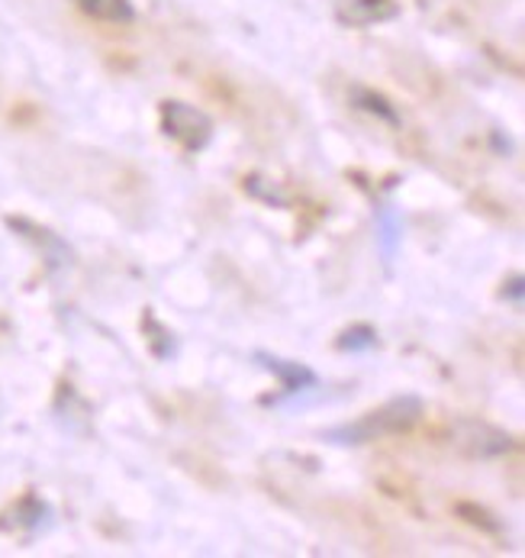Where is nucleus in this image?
I'll use <instances>...</instances> for the list:
<instances>
[{"instance_id": "20e7f679", "label": "nucleus", "mask_w": 525, "mask_h": 558, "mask_svg": "<svg viewBox=\"0 0 525 558\" xmlns=\"http://www.w3.org/2000/svg\"><path fill=\"white\" fill-rule=\"evenodd\" d=\"M255 362L281 381V388H284L288 398H291V395H303V391H309V388L319 385L316 372L301 365V362H288V359H278V355H271V352H255Z\"/></svg>"}, {"instance_id": "4468645a", "label": "nucleus", "mask_w": 525, "mask_h": 558, "mask_svg": "<svg viewBox=\"0 0 525 558\" xmlns=\"http://www.w3.org/2000/svg\"><path fill=\"white\" fill-rule=\"evenodd\" d=\"M523 294H525L523 278H513V281L506 284V291H503V298H510V301H523Z\"/></svg>"}, {"instance_id": "39448f33", "label": "nucleus", "mask_w": 525, "mask_h": 558, "mask_svg": "<svg viewBox=\"0 0 525 558\" xmlns=\"http://www.w3.org/2000/svg\"><path fill=\"white\" fill-rule=\"evenodd\" d=\"M7 223H10L16 233H23L29 242H36V245L46 252V258H49L52 268H69V265L75 262L69 242L62 240V236H56L52 230H42V227H36V223H29V220H7Z\"/></svg>"}, {"instance_id": "f257e3e1", "label": "nucleus", "mask_w": 525, "mask_h": 558, "mask_svg": "<svg viewBox=\"0 0 525 558\" xmlns=\"http://www.w3.org/2000/svg\"><path fill=\"white\" fill-rule=\"evenodd\" d=\"M419 416H423V400L416 395H400V398L387 400L383 407H377L371 413H365L355 423H342V426L326 429L322 439L332 446H365V442H375L380 436L413 429Z\"/></svg>"}, {"instance_id": "7ed1b4c3", "label": "nucleus", "mask_w": 525, "mask_h": 558, "mask_svg": "<svg viewBox=\"0 0 525 558\" xmlns=\"http://www.w3.org/2000/svg\"><path fill=\"white\" fill-rule=\"evenodd\" d=\"M454 446H457L464 456H471V459H497V456H503V452L513 449V439H510L503 429L490 426V423L461 420V423L454 426Z\"/></svg>"}, {"instance_id": "9d476101", "label": "nucleus", "mask_w": 525, "mask_h": 558, "mask_svg": "<svg viewBox=\"0 0 525 558\" xmlns=\"http://www.w3.org/2000/svg\"><path fill=\"white\" fill-rule=\"evenodd\" d=\"M335 345L342 352H371V349H377V329L368 323H355L352 329H345L335 339Z\"/></svg>"}, {"instance_id": "6e6552de", "label": "nucleus", "mask_w": 525, "mask_h": 558, "mask_svg": "<svg viewBox=\"0 0 525 558\" xmlns=\"http://www.w3.org/2000/svg\"><path fill=\"white\" fill-rule=\"evenodd\" d=\"M75 3L87 16L103 20V23H133L136 16L130 0H75Z\"/></svg>"}, {"instance_id": "9b49d317", "label": "nucleus", "mask_w": 525, "mask_h": 558, "mask_svg": "<svg viewBox=\"0 0 525 558\" xmlns=\"http://www.w3.org/2000/svg\"><path fill=\"white\" fill-rule=\"evenodd\" d=\"M245 191H248L255 201H265V204H271V207H288V204H291V201L278 191V184L265 181L261 174H248V178H245Z\"/></svg>"}, {"instance_id": "f03ea898", "label": "nucleus", "mask_w": 525, "mask_h": 558, "mask_svg": "<svg viewBox=\"0 0 525 558\" xmlns=\"http://www.w3.org/2000/svg\"><path fill=\"white\" fill-rule=\"evenodd\" d=\"M158 113H161V133L168 140L181 143L187 153H200V149L210 146L213 120L200 107L184 104V100H161Z\"/></svg>"}, {"instance_id": "f8f14e48", "label": "nucleus", "mask_w": 525, "mask_h": 558, "mask_svg": "<svg viewBox=\"0 0 525 558\" xmlns=\"http://www.w3.org/2000/svg\"><path fill=\"white\" fill-rule=\"evenodd\" d=\"M143 326L149 329V332H155V339H151V349H155V355L158 359H168V355H174V336L158 323V319L151 317V314H146V319H143Z\"/></svg>"}, {"instance_id": "1a4fd4ad", "label": "nucleus", "mask_w": 525, "mask_h": 558, "mask_svg": "<svg viewBox=\"0 0 525 558\" xmlns=\"http://www.w3.org/2000/svg\"><path fill=\"white\" fill-rule=\"evenodd\" d=\"M352 107H358V110H365V113H371V117H380V120L390 123V126H400V113H396L393 104H390L383 94H377V90L352 87Z\"/></svg>"}, {"instance_id": "423d86ee", "label": "nucleus", "mask_w": 525, "mask_h": 558, "mask_svg": "<svg viewBox=\"0 0 525 558\" xmlns=\"http://www.w3.org/2000/svg\"><path fill=\"white\" fill-rule=\"evenodd\" d=\"M400 10L393 0H345L339 7V20L349 26H375L383 20H393Z\"/></svg>"}, {"instance_id": "ddd939ff", "label": "nucleus", "mask_w": 525, "mask_h": 558, "mask_svg": "<svg viewBox=\"0 0 525 558\" xmlns=\"http://www.w3.org/2000/svg\"><path fill=\"white\" fill-rule=\"evenodd\" d=\"M457 513L467 517L471 526H480V530H487V533H500V523H497L487 510H480V507H474V504H457Z\"/></svg>"}, {"instance_id": "0eeeda50", "label": "nucleus", "mask_w": 525, "mask_h": 558, "mask_svg": "<svg viewBox=\"0 0 525 558\" xmlns=\"http://www.w3.org/2000/svg\"><path fill=\"white\" fill-rule=\"evenodd\" d=\"M403 242V217L396 207H383L377 210V248L383 255V265H390L396 258V248Z\"/></svg>"}]
</instances>
